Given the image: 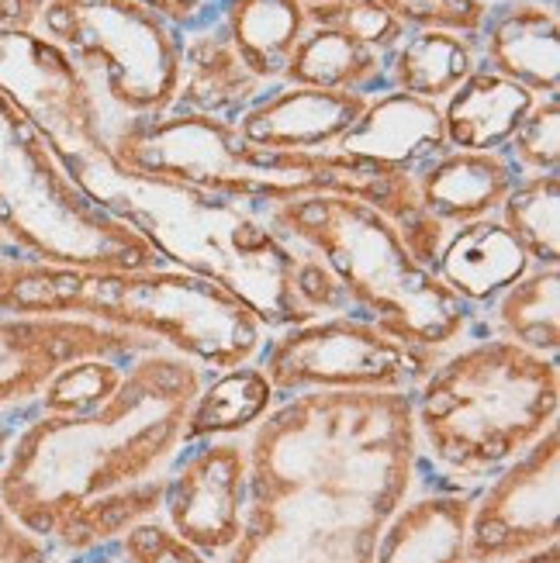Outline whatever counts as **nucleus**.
<instances>
[{"mask_svg": "<svg viewBox=\"0 0 560 563\" xmlns=\"http://www.w3.org/2000/svg\"><path fill=\"white\" fill-rule=\"evenodd\" d=\"M387 77V53L356 42L332 24H308L298 48L290 53L284 84L374 93Z\"/></svg>", "mask_w": 560, "mask_h": 563, "instance_id": "4be33fe9", "label": "nucleus"}, {"mask_svg": "<svg viewBox=\"0 0 560 563\" xmlns=\"http://www.w3.org/2000/svg\"><path fill=\"white\" fill-rule=\"evenodd\" d=\"M474 69V35L450 29H408L387 56V73L395 87L436 104L447 101Z\"/></svg>", "mask_w": 560, "mask_h": 563, "instance_id": "b1692460", "label": "nucleus"}, {"mask_svg": "<svg viewBox=\"0 0 560 563\" xmlns=\"http://www.w3.org/2000/svg\"><path fill=\"white\" fill-rule=\"evenodd\" d=\"M208 371L169 350L125 363L90 411H39L18 426L0 463V505L53 547L84 556L160 516L166 477L184 450L190 405Z\"/></svg>", "mask_w": 560, "mask_h": 563, "instance_id": "7ed1b4c3", "label": "nucleus"}, {"mask_svg": "<svg viewBox=\"0 0 560 563\" xmlns=\"http://www.w3.org/2000/svg\"><path fill=\"white\" fill-rule=\"evenodd\" d=\"M477 487H411L377 536L374 563H468Z\"/></svg>", "mask_w": 560, "mask_h": 563, "instance_id": "dca6fc26", "label": "nucleus"}, {"mask_svg": "<svg viewBox=\"0 0 560 563\" xmlns=\"http://www.w3.org/2000/svg\"><path fill=\"white\" fill-rule=\"evenodd\" d=\"M488 335L553 356L560 350V266H529L488 305Z\"/></svg>", "mask_w": 560, "mask_h": 563, "instance_id": "a878e982", "label": "nucleus"}, {"mask_svg": "<svg viewBox=\"0 0 560 563\" xmlns=\"http://www.w3.org/2000/svg\"><path fill=\"white\" fill-rule=\"evenodd\" d=\"M111 153L142 174H160L239 205H277L308 194H347L377 208L422 266L440 256L453 225L422 201L408 169H387L339 153H271L242 142L232 118L169 108L156 118L125 121Z\"/></svg>", "mask_w": 560, "mask_h": 563, "instance_id": "20e7f679", "label": "nucleus"}, {"mask_svg": "<svg viewBox=\"0 0 560 563\" xmlns=\"http://www.w3.org/2000/svg\"><path fill=\"white\" fill-rule=\"evenodd\" d=\"M560 540V429L477 487L468 522V563H505Z\"/></svg>", "mask_w": 560, "mask_h": 563, "instance_id": "9b49d317", "label": "nucleus"}, {"mask_svg": "<svg viewBox=\"0 0 560 563\" xmlns=\"http://www.w3.org/2000/svg\"><path fill=\"white\" fill-rule=\"evenodd\" d=\"M145 4L160 11L169 24H177V29H190L205 14V0H145Z\"/></svg>", "mask_w": 560, "mask_h": 563, "instance_id": "72a5a7b5", "label": "nucleus"}, {"mask_svg": "<svg viewBox=\"0 0 560 563\" xmlns=\"http://www.w3.org/2000/svg\"><path fill=\"white\" fill-rule=\"evenodd\" d=\"M274 401H277L274 387L256 363L235 366V371L226 374H208L205 387L190 405L184 426V446L201 443V439L246 435L274 408Z\"/></svg>", "mask_w": 560, "mask_h": 563, "instance_id": "393cba45", "label": "nucleus"}, {"mask_svg": "<svg viewBox=\"0 0 560 563\" xmlns=\"http://www.w3.org/2000/svg\"><path fill=\"white\" fill-rule=\"evenodd\" d=\"M505 159L513 163L519 177L526 174H553L560 159V108L557 93L540 97L516 135L505 142Z\"/></svg>", "mask_w": 560, "mask_h": 563, "instance_id": "c756f323", "label": "nucleus"}, {"mask_svg": "<svg viewBox=\"0 0 560 563\" xmlns=\"http://www.w3.org/2000/svg\"><path fill=\"white\" fill-rule=\"evenodd\" d=\"M447 350L405 342L347 311L271 332L256 366L277 401L308 390H402L411 395Z\"/></svg>", "mask_w": 560, "mask_h": 563, "instance_id": "9d476101", "label": "nucleus"}, {"mask_svg": "<svg viewBox=\"0 0 560 563\" xmlns=\"http://www.w3.org/2000/svg\"><path fill=\"white\" fill-rule=\"evenodd\" d=\"M125 363L129 360H77V363H66L63 371L53 374V380L42 387V395H39V401L32 408L56 411V415L90 411L118 387L121 374H125Z\"/></svg>", "mask_w": 560, "mask_h": 563, "instance_id": "cd10ccee", "label": "nucleus"}, {"mask_svg": "<svg viewBox=\"0 0 560 563\" xmlns=\"http://www.w3.org/2000/svg\"><path fill=\"white\" fill-rule=\"evenodd\" d=\"M484 59L498 77H508L537 97L560 87V24L550 4H516L484 21Z\"/></svg>", "mask_w": 560, "mask_h": 563, "instance_id": "412c9836", "label": "nucleus"}, {"mask_svg": "<svg viewBox=\"0 0 560 563\" xmlns=\"http://www.w3.org/2000/svg\"><path fill=\"white\" fill-rule=\"evenodd\" d=\"M0 90L32 121L73 187L139 232L163 263L232 290L266 332L319 318L298 294L311 260L263 214L180 180L142 174L111 153V139L129 118L108 104L101 80L63 45L39 29L0 24Z\"/></svg>", "mask_w": 560, "mask_h": 563, "instance_id": "f257e3e1", "label": "nucleus"}, {"mask_svg": "<svg viewBox=\"0 0 560 563\" xmlns=\"http://www.w3.org/2000/svg\"><path fill=\"white\" fill-rule=\"evenodd\" d=\"M45 0H0V24L11 29H35Z\"/></svg>", "mask_w": 560, "mask_h": 563, "instance_id": "f704fd0d", "label": "nucleus"}, {"mask_svg": "<svg viewBox=\"0 0 560 563\" xmlns=\"http://www.w3.org/2000/svg\"><path fill=\"white\" fill-rule=\"evenodd\" d=\"M163 350L153 339L84 318L0 314V411H24L42 387L77 360H135Z\"/></svg>", "mask_w": 560, "mask_h": 563, "instance_id": "ddd939ff", "label": "nucleus"}, {"mask_svg": "<svg viewBox=\"0 0 560 563\" xmlns=\"http://www.w3.org/2000/svg\"><path fill=\"white\" fill-rule=\"evenodd\" d=\"M11 411H0V463H4V456H8V450H11V439H14V432H18V426L8 419Z\"/></svg>", "mask_w": 560, "mask_h": 563, "instance_id": "e433bc0d", "label": "nucleus"}, {"mask_svg": "<svg viewBox=\"0 0 560 563\" xmlns=\"http://www.w3.org/2000/svg\"><path fill=\"white\" fill-rule=\"evenodd\" d=\"M35 29L87 66L121 118L174 108L180 29L145 0H45Z\"/></svg>", "mask_w": 560, "mask_h": 563, "instance_id": "1a4fd4ad", "label": "nucleus"}, {"mask_svg": "<svg viewBox=\"0 0 560 563\" xmlns=\"http://www.w3.org/2000/svg\"><path fill=\"white\" fill-rule=\"evenodd\" d=\"M0 235L21 260L56 266H169L129 225L94 208L0 90Z\"/></svg>", "mask_w": 560, "mask_h": 563, "instance_id": "6e6552de", "label": "nucleus"}, {"mask_svg": "<svg viewBox=\"0 0 560 563\" xmlns=\"http://www.w3.org/2000/svg\"><path fill=\"white\" fill-rule=\"evenodd\" d=\"M540 97L523 84L477 66L443 104V135L450 150L495 153L516 135Z\"/></svg>", "mask_w": 560, "mask_h": 563, "instance_id": "aec40b11", "label": "nucleus"}, {"mask_svg": "<svg viewBox=\"0 0 560 563\" xmlns=\"http://www.w3.org/2000/svg\"><path fill=\"white\" fill-rule=\"evenodd\" d=\"M250 501V453L242 435L201 439L177 453L166 477L160 519L180 540L222 560L242 536Z\"/></svg>", "mask_w": 560, "mask_h": 563, "instance_id": "f8f14e48", "label": "nucleus"}, {"mask_svg": "<svg viewBox=\"0 0 560 563\" xmlns=\"http://www.w3.org/2000/svg\"><path fill=\"white\" fill-rule=\"evenodd\" d=\"M498 222L513 232L532 266H560V177L526 174L498 208Z\"/></svg>", "mask_w": 560, "mask_h": 563, "instance_id": "bb28decb", "label": "nucleus"}, {"mask_svg": "<svg viewBox=\"0 0 560 563\" xmlns=\"http://www.w3.org/2000/svg\"><path fill=\"white\" fill-rule=\"evenodd\" d=\"M374 93L284 84L232 118L242 142L271 153H332Z\"/></svg>", "mask_w": 560, "mask_h": 563, "instance_id": "4468645a", "label": "nucleus"}, {"mask_svg": "<svg viewBox=\"0 0 560 563\" xmlns=\"http://www.w3.org/2000/svg\"><path fill=\"white\" fill-rule=\"evenodd\" d=\"M305 18L308 24H332V29L353 35L371 48H381L387 56L408 32L377 0H305Z\"/></svg>", "mask_w": 560, "mask_h": 563, "instance_id": "c85d7f7f", "label": "nucleus"}, {"mask_svg": "<svg viewBox=\"0 0 560 563\" xmlns=\"http://www.w3.org/2000/svg\"><path fill=\"white\" fill-rule=\"evenodd\" d=\"M263 90L266 84L256 80L250 66L242 63L222 21L211 24V29H198V24L180 29V77L174 108L235 118Z\"/></svg>", "mask_w": 560, "mask_h": 563, "instance_id": "f3484780", "label": "nucleus"}, {"mask_svg": "<svg viewBox=\"0 0 560 563\" xmlns=\"http://www.w3.org/2000/svg\"><path fill=\"white\" fill-rule=\"evenodd\" d=\"M0 256H14V253H11V246H8V239H4V235H0Z\"/></svg>", "mask_w": 560, "mask_h": 563, "instance_id": "58836bf2", "label": "nucleus"}, {"mask_svg": "<svg viewBox=\"0 0 560 563\" xmlns=\"http://www.w3.org/2000/svg\"><path fill=\"white\" fill-rule=\"evenodd\" d=\"M222 24L253 77L277 84L308 29V18L305 0H229Z\"/></svg>", "mask_w": 560, "mask_h": 563, "instance_id": "5701e85b", "label": "nucleus"}, {"mask_svg": "<svg viewBox=\"0 0 560 563\" xmlns=\"http://www.w3.org/2000/svg\"><path fill=\"white\" fill-rule=\"evenodd\" d=\"M405 29H450L464 35H481L488 21L484 0H377Z\"/></svg>", "mask_w": 560, "mask_h": 563, "instance_id": "2f4dec72", "label": "nucleus"}, {"mask_svg": "<svg viewBox=\"0 0 560 563\" xmlns=\"http://www.w3.org/2000/svg\"><path fill=\"white\" fill-rule=\"evenodd\" d=\"M0 563H56V553L0 505Z\"/></svg>", "mask_w": 560, "mask_h": 563, "instance_id": "473e14b6", "label": "nucleus"}, {"mask_svg": "<svg viewBox=\"0 0 560 563\" xmlns=\"http://www.w3.org/2000/svg\"><path fill=\"white\" fill-rule=\"evenodd\" d=\"M77 563H121V560L114 556V550H111V547H101V550H94V553L77 556Z\"/></svg>", "mask_w": 560, "mask_h": 563, "instance_id": "4c0bfd02", "label": "nucleus"}, {"mask_svg": "<svg viewBox=\"0 0 560 563\" xmlns=\"http://www.w3.org/2000/svg\"><path fill=\"white\" fill-rule=\"evenodd\" d=\"M263 222L326 266L347 314L429 350H453L477 325V311L411 256L398 229L367 201L308 194L266 205Z\"/></svg>", "mask_w": 560, "mask_h": 563, "instance_id": "0eeeda50", "label": "nucleus"}, {"mask_svg": "<svg viewBox=\"0 0 560 563\" xmlns=\"http://www.w3.org/2000/svg\"><path fill=\"white\" fill-rule=\"evenodd\" d=\"M419 201L447 225L477 222V218L498 214L505 194L513 190L519 174L505 159L502 150L474 153V150H447L436 159L411 169Z\"/></svg>", "mask_w": 560, "mask_h": 563, "instance_id": "a211bd4d", "label": "nucleus"}, {"mask_svg": "<svg viewBox=\"0 0 560 563\" xmlns=\"http://www.w3.org/2000/svg\"><path fill=\"white\" fill-rule=\"evenodd\" d=\"M553 356L481 335L447 350L411 390L419 456L450 487H477L557 426Z\"/></svg>", "mask_w": 560, "mask_h": 563, "instance_id": "423d86ee", "label": "nucleus"}, {"mask_svg": "<svg viewBox=\"0 0 560 563\" xmlns=\"http://www.w3.org/2000/svg\"><path fill=\"white\" fill-rule=\"evenodd\" d=\"M505 563H560V540L557 543H547L540 550H532V553H523L516 560H505Z\"/></svg>", "mask_w": 560, "mask_h": 563, "instance_id": "c9c22d12", "label": "nucleus"}, {"mask_svg": "<svg viewBox=\"0 0 560 563\" xmlns=\"http://www.w3.org/2000/svg\"><path fill=\"white\" fill-rule=\"evenodd\" d=\"M246 522L226 563H374L422 467L402 390L281 398L246 432Z\"/></svg>", "mask_w": 560, "mask_h": 563, "instance_id": "f03ea898", "label": "nucleus"}, {"mask_svg": "<svg viewBox=\"0 0 560 563\" xmlns=\"http://www.w3.org/2000/svg\"><path fill=\"white\" fill-rule=\"evenodd\" d=\"M111 550L121 563H222L180 540L160 516L142 519L129 532H121Z\"/></svg>", "mask_w": 560, "mask_h": 563, "instance_id": "7c9ffc66", "label": "nucleus"}, {"mask_svg": "<svg viewBox=\"0 0 560 563\" xmlns=\"http://www.w3.org/2000/svg\"><path fill=\"white\" fill-rule=\"evenodd\" d=\"M0 314L84 318L125 329L208 374L256 363L271 339L232 290L180 266L111 271L0 256Z\"/></svg>", "mask_w": 560, "mask_h": 563, "instance_id": "39448f33", "label": "nucleus"}, {"mask_svg": "<svg viewBox=\"0 0 560 563\" xmlns=\"http://www.w3.org/2000/svg\"><path fill=\"white\" fill-rule=\"evenodd\" d=\"M447 150L443 108L426 97L392 90L371 97L360 121L336 142L332 153L411 174Z\"/></svg>", "mask_w": 560, "mask_h": 563, "instance_id": "2eb2a0df", "label": "nucleus"}, {"mask_svg": "<svg viewBox=\"0 0 560 563\" xmlns=\"http://www.w3.org/2000/svg\"><path fill=\"white\" fill-rule=\"evenodd\" d=\"M529 256L498 218L453 225L432 271L457 298H464L474 311L488 308L505 287H513L526 271Z\"/></svg>", "mask_w": 560, "mask_h": 563, "instance_id": "6ab92c4d", "label": "nucleus"}]
</instances>
